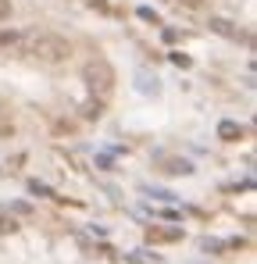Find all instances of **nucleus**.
I'll list each match as a JSON object with an SVG mask.
<instances>
[{"label":"nucleus","mask_w":257,"mask_h":264,"mask_svg":"<svg viewBox=\"0 0 257 264\" xmlns=\"http://www.w3.org/2000/svg\"><path fill=\"white\" fill-rule=\"evenodd\" d=\"M22 54L36 58L43 65H65V61H72V43L47 29H22Z\"/></svg>","instance_id":"f257e3e1"},{"label":"nucleus","mask_w":257,"mask_h":264,"mask_svg":"<svg viewBox=\"0 0 257 264\" xmlns=\"http://www.w3.org/2000/svg\"><path fill=\"white\" fill-rule=\"evenodd\" d=\"M83 82H86V89L93 93V100H107V97L114 93V82H118V75H114L111 61H104V58H93V61H86V65H83Z\"/></svg>","instance_id":"f03ea898"},{"label":"nucleus","mask_w":257,"mask_h":264,"mask_svg":"<svg viewBox=\"0 0 257 264\" xmlns=\"http://www.w3.org/2000/svg\"><path fill=\"white\" fill-rule=\"evenodd\" d=\"M243 136H247V129H243L240 122H232V118L218 122V139H225V143H240Z\"/></svg>","instance_id":"7ed1b4c3"},{"label":"nucleus","mask_w":257,"mask_h":264,"mask_svg":"<svg viewBox=\"0 0 257 264\" xmlns=\"http://www.w3.org/2000/svg\"><path fill=\"white\" fill-rule=\"evenodd\" d=\"M179 239H182V229H157V225L147 229V243H179Z\"/></svg>","instance_id":"20e7f679"},{"label":"nucleus","mask_w":257,"mask_h":264,"mask_svg":"<svg viewBox=\"0 0 257 264\" xmlns=\"http://www.w3.org/2000/svg\"><path fill=\"white\" fill-rule=\"evenodd\" d=\"M0 47L11 54H22V29H4L0 25Z\"/></svg>","instance_id":"39448f33"},{"label":"nucleus","mask_w":257,"mask_h":264,"mask_svg":"<svg viewBox=\"0 0 257 264\" xmlns=\"http://www.w3.org/2000/svg\"><path fill=\"white\" fill-rule=\"evenodd\" d=\"M207 25H211V32H218V36H229V40H240V36H243V32L236 29V22H229V18H211Z\"/></svg>","instance_id":"423d86ee"},{"label":"nucleus","mask_w":257,"mask_h":264,"mask_svg":"<svg viewBox=\"0 0 257 264\" xmlns=\"http://www.w3.org/2000/svg\"><path fill=\"white\" fill-rule=\"evenodd\" d=\"M165 172H168V175H189V172H193V164H189V161H182V157H165Z\"/></svg>","instance_id":"0eeeda50"},{"label":"nucleus","mask_w":257,"mask_h":264,"mask_svg":"<svg viewBox=\"0 0 257 264\" xmlns=\"http://www.w3.org/2000/svg\"><path fill=\"white\" fill-rule=\"evenodd\" d=\"M136 79H140V89H143V93H157V89H161V79L150 75V71H136Z\"/></svg>","instance_id":"6e6552de"},{"label":"nucleus","mask_w":257,"mask_h":264,"mask_svg":"<svg viewBox=\"0 0 257 264\" xmlns=\"http://www.w3.org/2000/svg\"><path fill=\"white\" fill-rule=\"evenodd\" d=\"M29 193H32V197H50V200H57V193H54L47 182H39V179H29Z\"/></svg>","instance_id":"1a4fd4ad"},{"label":"nucleus","mask_w":257,"mask_h":264,"mask_svg":"<svg viewBox=\"0 0 257 264\" xmlns=\"http://www.w3.org/2000/svg\"><path fill=\"white\" fill-rule=\"evenodd\" d=\"M200 250H207V254H222V250H229V243H225V239H211V236H204V239H200Z\"/></svg>","instance_id":"9d476101"},{"label":"nucleus","mask_w":257,"mask_h":264,"mask_svg":"<svg viewBox=\"0 0 257 264\" xmlns=\"http://www.w3.org/2000/svg\"><path fill=\"white\" fill-rule=\"evenodd\" d=\"M100 115H104V100H93L89 97L83 104V118H100Z\"/></svg>","instance_id":"9b49d317"},{"label":"nucleus","mask_w":257,"mask_h":264,"mask_svg":"<svg viewBox=\"0 0 257 264\" xmlns=\"http://www.w3.org/2000/svg\"><path fill=\"white\" fill-rule=\"evenodd\" d=\"M136 14H140L143 22H150V25H161V14H157L154 7H136Z\"/></svg>","instance_id":"f8f14e48"},{"label":"nucleus","mask_w":257,"mask_h":264,"mask_svg":"<svg viewBox=\"0 0 257 264\" xmlns=\"http://www.w3.org/2000/svg\"><path fill=\"white\" fill-rule=\"evenodd\" d=\"M175 4L186 11H207V0H175Z\"/></svg>","instance_id":"ddd939ff"},{"label":"nucleus","mask_w":257,"mask_h":264,"mask_svg":"<svg viewBox=\"0 0 257 264\" xmlns=\"http://www.w3.org/2000/svg\"><path fill=\"white\" fill-rule=\"evenodd\" d=\"M14 229H18V221L11 214H0V232H14Z\"/></svg>","instance_id":"4468645a"},{"label":"nucleus","mask_w":257,"mask_h":264,"mask_svg":"<svg viewBox=\"0 0 257 264\" xmlns=\"http://www.w3.org/2000/svg\"><path fill=\"white\" fill-rule=\"evenodd\" d=\"M171 61H175V65H179V68H189V58H186V54H179V50L171 54Z\"/></svg>","instance_id":"2eb2a0df"},{"label":"nucleus","mask_w":257,"mask_h":264,"mask_svg":"<svg viewBox=\"0 0 257 264\" xmlns=\"http://www.w3.org/2000/svg\"><path fill=\"white\" fill-rule=\"evenodd\" d=\"M150 197H157V200H175V193H168V190H150Z\"/></svg>","instance_id":"dca6fc26"},{"label":"nucleus","mask_w":257,"mask_h":264,"mask_svg":"<svg viewBox=\"0 0 257 264\" xmlns=\"http://www.w3.org/2000/svg\"><path fill=\"white\" fill-rule=\"evenodd\" d=\"M11 211H14V214H32V207H29V203H14Z\"/></svg>","instance_id":"f3484780"},{"label":"nucleus","mask_w":257,"mask_h":264,"mask_svg":"<svg viewBox=\"0 0 257 264\" xmlns=\"http://www.w3.org/2000/svg\"><path fill=\"white\" fill-rule=\"evenodd\" d=\"M7 14H11V4H7V0H0V22H4Z\"/></svg>","instance_id":"a211bd4d"}]
</instances>
